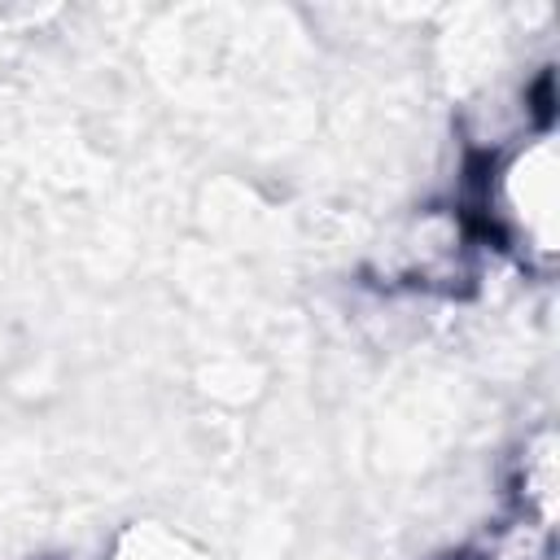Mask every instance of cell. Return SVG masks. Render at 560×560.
Segmentation results:
<instances>
[{"label":"cell","instance_id":"6da1fadb","mask_svg":"<svg viewBox=\"0 0 560 560\" xmlns=\"http://www.w3.org/2000/svg\"><path fill=\"white\" fill-rule=\"evenodd\" d=\"M486 214L512 249L529 262L556 258V144L551 131L529 136L521 149L494 162L486 184Z\"/></svg>","mask_w":560,"mask_h":560}]
</instances>
